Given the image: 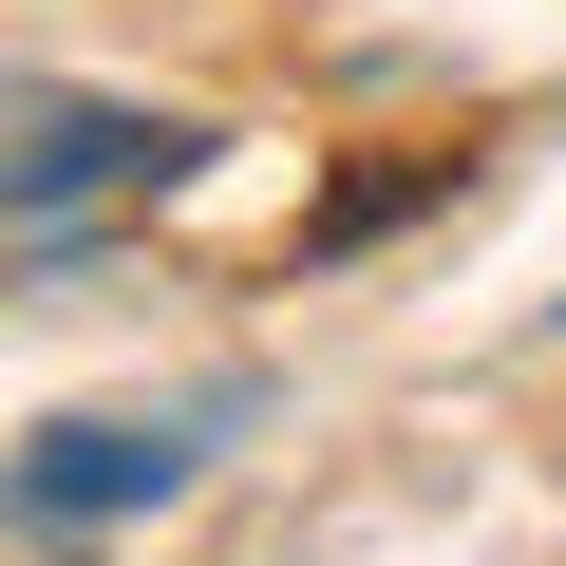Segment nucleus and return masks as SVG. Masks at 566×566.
<instances>
[{"mask_svg": "<svg viewBox=\"0 0 566 566\" xmlns=\"http://www.w3.org/2000/svg\"><path fill=\"white\" fill-rule=\"evenodd\" d=\"M189 170H208V133H189V114H133V95H20L0 208H20V245H39V264H76V208H114V189H189Z\"/></svg>", "mask_w": 566, "mask_h": 566, "instance_id": "f257e3e1", "label": "nucleus"}, {"mask_svg": "<svg viewBox=\"0 0 566 566\" xmlns=\"http://www.w3.org/2000/svg\"><path fill=\"white\" fill-rule=\"evenodd\" d=\"M189 472H208V453H189V416H39L0 491H20V528H39V547H95V528H151Z\"/></svg>", "mask_w": 566, "mask_h": 566, "instance_id": "f03ea898", "label": "nucleus"}, {"mask_svg": "<svg viewBox=\"0 0 566 566\" xmlns=\"http://www.w3.org/2000/svg\"><path fill=\"white\" fill-rule=\"evenodd\" d=\"M416 189H434V170H359V189H340V208H322V227H303V245H359V227H397V208H416Z\"/></svg>", "mask_w": 566, "mask_h": 566, "instance_id": "7ed1b4c3", "label": "nucleus"}]
</instances>
